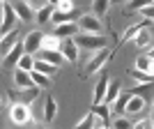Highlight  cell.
<instances>
[{
    "mask_svg": "<svg viewBox=\"0 0 154 129\" xmlns=\"http://www.w3.org/2000/svg\"><path fill=\"white\" fill-rule=\"evenodd\" d=\"M74 42H76V46L81 49V51H92V53H99L103 51V49H108V39L103 37V35H78V37H74Z\"/></svg>",
    "mask_w": 154,
    "mask_h": 129,
    "instance_id": "obj_1",
    "label": "cell"
},
{
    "mask_svg": "<svg viewBox=\"0 0 154 129\" xmlns=\"http://www.w3.org/2000/svg\"><path fill=\"white\" fill-rule=\"evenodd\" d=\"M110 55H113V49H103V51H99V53H92V58L85 64L83 76L88 78V76H92V74H99V71L106 67V62L110 60Z\"/></svg>",
    "mask_w": 154,
    "mask_h": 129,
    "instance_id": "obj_2",
    "label": "cell"
},
{
    "mask_svg": "<svg viewBox=\"0 0 154 129\" xmlns=\"http://www.w3.org/2000/svg\"><path fill=\"white\" fill-rule=\"evenodd\" d=\"M0 9H2V23H0V30H2V37H5V35L14 32V23L19 21V16H16V12H14V5H12V2H7V0L0 2Z\"/></svg>",
    "mask_w": 154,
    "mask_h": 129,
    "instance_id": "obj_3",
    "label": "cell"
},
{
    "mask_svg": "<svg viewBox=\"0 0 154 129\" xmlns=\"http://www.w3.org/2000/svg\"><path fill=\"white\" fill-rule=\"evenodd\" d=\"M78 28L83 35H103V26H101V19L94 16V14H83L78 19Z\"/></svg>",
    "mask_w": 154,
    "mask_h": 129,
    "instance_id": "obj_4",
    "label": "cell"
},
{
    "mask_svg": "<svg viewBox=\"0 0 154 129\" xmlns=\"http://www.w3.org/2000/svg\"><path fill=\"white\" fill-rule=\"evenodd\" d=\"M9 120H12L14 124H30L32 122V111L30 106H26V104H12L9 106Z\"/></svg>",
    "mask_w": 154,
    "mask_h": 129,
    "instance_id": "obj_5",
    "label": "cell"
},
{
    "mask_svg": "<svg viewBox=\"0 0 154 129\" xmlns=\"http://www.w3.org/2000/svg\"><path fill=\"white\" fill-rule=\"evenodd\" d=\"M42 42H44V32L42 30H32L26 35V39H23V49H26L28 55H35V53L42 51Z\"/></svg>",
    "mask_w": 154,
    "mask_h": 129,
    "instance_id": "obj_6",
    "label": "cell"
},
{
    "mask_svg": "<svg viewBox=\"0 0 154 129\" xmlns=\"http://www.w3.org/2000/svg\"><path fill=\"white\" fill-rule=\"evenodd\" d=\"M60 53L64 55V60H67L69 64H76L78 55H81V49L76 46V42H74V37H71V39H62V49H60Z\"/></svg>",
    "mask_w": 154,
    "mask_h": 129,
    "instance_id": "obj_7",
    "label": "cell"
},
{
    "mask_svg": "<svg viewBox=\"0 0 154 129\" xmlns=\"http://www.w3.org/2000/svg\"><path fill=\"white\" fill-rule=\"evenodd\" d=\"M108 85H110L108 74H101L99 83L94 85V92H92V106H99V104H103V99H106V92H108Z\"/></svg>",
    "mask_w": 154,
    "mask_h": 129,
    "instance_id": "obj_8",
    "label": "cell"
},
{
    "mask_svg": "<svg viewBox=\"0 0 154 129\" xmlns=\"http://www.w3.org/2000/svg\"><path fill=\"white\" fill-rule=\"evenodd\" d=\"M92 113H94L97 118V129H101V127H110V106H106V104H99V106H92Z\"/></svg>",
    "mask_w": 154,
    "mask_h": 129,
    "instance_id": "obj_9",
    "label": "cell"
},
{
    "mask_svg": "<svg viewBox=\"0 0 154 129\" xmlns=\"http://www.w3.org/2000/svg\"><path fill=\"white\" fill-rule=\"evenodd\" d=\"M14 5V12H16V16H19V21H23V23H30V21H35V16H37V12L30 7V2H12Z\"/></svg>",
    "mask_w": 154,
    "mask_h": 129,
    "instance_id": "obj_10",
    "label": "cell"
},
{
    "mask_svg": "<svg viewBox=\"0 0 154 129\" xmlns=\"http://www.w3.org/2000/svg\"><path fill=\"white\" fill-rule=\"evenodd\" d=\"M14 88L16 90H30V88H37V85L32 83V76L30 71H23V69H16L14 71Z\"/></svg>",
    "mask_w": 154,
    "mask_h": 129,
    "instance_id": "obj_11",
    "label": "cell"
},
{
    "mask_svg": "<svg viewBox=\"0 0 154 129\" xmlns=\"http://www.w3.org/2000/svg\"><path fill=\"white\" fill-rule=\"evenodd\" d=\"M23 55H26V49H23V44H16L12 49V51L7 53L5 58H2V67H14V64H16V67H19V62H21V58H23Z\"/></svg>",
    "mask_w": 154,
    "mask_h": 129,
    "instance_id": "obj_12",
    "label": "cell"
},
{
    "mask_svg": "<svg viewBox=\"0 0 154 129\" xmlns=\"http://www.w3.org/2000/svg\"><path fill=\"white\" fill-rule=\"evenodd\" d=\"M152 39H154L152 37V30H149V28H143V30L134 37L131 46H134V49H143V51H147L149 46H152Z\"/></svg>",
    "mask_w": 154,
    "mask_h": 129,
    "instance_id": "obj_13",
    "label": "cell"
},
{
    "mask_svg": "<svg viewBox=\"0 0 154 129\" xmlns=\"http://www.w3.org/2000/svg\"><path fill=\"white\" fill-rule=\"evenodd\" d=\"M134 97V92H122V95L117 97V102L110 106V113L115 118H120V115H127V106H129V99Z\"/></svg>",
    "mask_w": 154,
    "mask_h": 129,
    "instance_id": "obj_14",
    "label": "cell"
},
{
    "mask_svg": "<svg viewBox=\"0 0 154 129\" xmlns=\"http://www.w3.org/2000/svg\"><path fill=\"white\" fill-rule=\"evenodd\" d=\"M145 106H147V99H145L143 95H134L131 99H129L127 115H138V113H143V111H145Z\"/></svg>",
    "mask_w": 154,
    "mask_h": 129,
    "instance_id": "obj_15",
    "label": "cell"
},
{
    "mask_svg": "<svg viewBox=\"0 0 154 129\" xmlns=\"http://www.w3.org/2000/svg\"><path fill=\"white\" fill-rule=\"evenodd\" d=\"M62 49V39L53 32V35H44V42H42V51H60ZM39 51V53H42Z\"/></svg>",
    "mask_w": 154,
    "mask_h": 129,
    "instance_id": "obj_16",
    "label": "cell"
},
{
    "mask_svg": "<svg viewBox=\"0 0 154 129\" xmlns=\"http://www.w3.org/2000/svg\"><path fill=\"white\" fill-rule=\"evenodd\" d=\"M122 88H120V81H110V85H108V92H106V99H103V104L106 106H113V104L117 102V97L122 95Z\"/></svg>",
    "mask_w": 154,
    "mask_h": 129,
    "instance_id": "obj_17",
    "label": "cell"
},
{
    "mask_svg": "<svg viewBox=\"0 0 154 129\" xmlns=\"http://www.w3.org/2000/svg\"><path fill=\"white\" fill-rule=\"evenodd\" d=\"M39 58L46 60V62H51V64H55L58 69L67 62V60H64V55H62L60 51H42V53H39Z\"/></svg>",
    "mask_w": 154,
    "mask_h": 129,
    "instance_id": "obj_18",
    "label": "cell"
},
{
    "mask_svg": "<svg viewBox=\"0 0 154 129\" xmlns=\"http://www.w3.org/2000/svg\"><path fill=\"white\" fill-rule=\"evenodd\" d=\"M16 44H19V32H16V30L9 32V35H5V37H2V42H0V49H2V58H5V55L12 51Z\"/></svg>",
    "mask_w": 154,
    "mask_h": 129,
    "instance_id": "obj_19",
    "label": "cell"
},
{
    "mask_svg": "<svg viewBox=\"0 0 154 129\" xmlns=\"http://www.w3.org/2000/svg\"><path fill=\"white\" fill-rule=\"evenodd\" d=\"M58 115V102L55 97H46V104H44V120L46 122H53Z\"/></svg>",
    "mask_w": 154,
    "mask_h": 129,
    "instance_id": "obj_20",
    "label": "cell"
},
{
    "mask_svg": "<svg viewBox=\"0 0 154 129\" xmlns=\"http://www.w3.org/2000/svg\"><path fill=\"white\" fill-rule=\"evenodd\" d=\"M53 14H55V2H48L44 9H39V12H37L35 21H37L39 26H44V23H48V21L53 19Z\"/></svg>",
    "mask_w": 154,
    "mask_h": 129,
    "instance_id": "obj_21",
    "label": "cell"
},
{
    "mask_svg": "<svg viewBox=\"0 0 154 129\" xmlns=\"http://www.w3.org/2000/svg\"><path fill=\"white\" fill-rule=\"evenodd\" d=\"M35 71L44 74V76H53V74L58 71V67L51 64V62H46V60H42V58H37V60H35Z\"/></svg>",
    "mask_w": 154,
    "mask_h": 129,
    "instance_id": "obj_22",
    "label": "cell"
},
{
    "mask_svg": "<svg viewBox=\"0 0 154 129\" xmlns=\"http://www.w3.org/2000/svg\"><path fill=\"white\" fill-rule=\"evenodd\" d=\"M74 129H97V118H94V113L92 111H88L81 120L76 122V127Z\"/></svg>",
    "mask_w": 154,
    "mask_h": 129,
    "instance_id": "obj_23",
    "label": "cell"
},
{
    "mask_svg": "<svg viewBox=\"0 0 154 129\" xmlns=\"http://www.w3.org/2000/svg\"><path fill=\"white\" fill-rule=\"evenodd\" d=\"M39 99V88H30V90H21V99L19 104H26V106H30L32 102H37Z\"/></svg>",
    "mask_w": 154,
    "mask_h": 129,
    "instance_id": "obj_24",
    "label": "cell"
},
{
    "mask_svg": "<svg viewBox=\"0 0 154 129\" xmlns=\"http://www.w3.org/2000/svg\"><path fill=\"white\" fill-rule=\"evenodd\" d=\"M129 76L134 78V81H138L140 85H149V83L154 81V78L149 76V74H145V71H138L136 67H131V69H129Z\"/></svg>",
    "mask_w": 154,
    "mask_h": 129,
    "instance_id": "obj_25",
    "label": "cell"
},
{
    "mask_svg": "<svg viewBox=\"0 0 154 129\" xmlns=\"http://www.w3.org/2000/svg\"><path fill=\"white\" fill-rule=\"evenodd\" d=\"M152 60H154V58H149L147 53H140V55L136 58V69H138V71H145V74H149V67H152Z\"/></svg>",
    "mask_w": 154,
    "mask_h": 129,
    "instance_id": "obj_26",
    "label": "cell"
},
{
    "mask_svg": "<svg viewBox=\"0 0 154 129\" xmlns=\"http://www.w3.org/2000/svg\"><path fill=\"white\" fill-rule=\"evenodd\" d=\"M110 129H134V122L127 115H120L115 120H110Z\"/></svg>",
    "mask_w": 154,
    "mask_h": 129,
    "instance_id": "obj_27",
    "label": "cell"
},
{
    "mask_svg": "<svg viewBox=\"0 0 154 129\" xmlns=\"http://www.w3.org/2000/svg\"><path fill=\"white\" fill-rule=\"evenodd\" d=\"M30 76H32V83L37 85V88H48L51 85V76H44L39 71H30Z\"/></svg>",
    "mask_w": 154,
    "mask_h": 129,
    "instance_id": "obj_28",
    "label": "cell"
},
{
    "mask_svg": "<svg viewBox=\"0 0 154 129\" xmlns=\"http://www.w3.org/2000/svg\"><path fill=\"white\" fill-rule=\"evenodd\" d=\"M35 60L37 58H32V55H23V58H21V62H19V67H16V69H23V71H35Z\"/></svg>",
    "mask_w": 154,
    "mask_h": 129,
    "instance_id": "obj_29",
    "label": "cell"
},
{
    "mask_svg": "<svg viewBox=\"0 0 154 129\" xmlns=\"http://www.w3.org/2000/svg\"><path fill=\"white\" fill-rule=\"evenodd\" d=\"M92 9H94V16H99V14H106L110 9V2L108 0H94V2H92Z\"/></svg>",
    "mask_w": 154,
    "mask_h": 129,
    "instance_id": "obj_30",
    "label": "cell"
},
{
    "mask_svg": "<svg viewBox=\"0 0 154 129\" xmlns=\"http://www.w3.org/2000/svg\"><path fill=\"white\" fill-rule=\"evenodd\" d=\"M55 9H58V12H64V14H74L76 5H74L71 0H58V2H55Z\"/></svg>",
    "mask_w": 154,
    "mask_h": 129,
    "instance_id": "obj_31",
    "label": "cell"
},
{
    "mask_svg": "<svg viewBox=\"0 0 154 129\" xmlns=\"http://www.w3.org/2000/svg\"><path fill=\"white\" fill-rule=\"evenodd\" d=\"M138 14H140L143 19H147V21H154V2H145Z\"/></svg>",
    "mask_w": 154,
    "mask_h": 129,
    "instance_id": "obj_32",
    "label": "cell"
},
{
    "mask_svg": "<svg viewBox=\"0 0 154 129\" xmlns=\"http://www.w3.org/2000/svg\"><path fill=\"white\" fill-rule=\"evenodd\" d=\"M134 129H154V120L152 118H140L138 122H134Z\"/></svg>",
    "mask_w": 154,
    "mask_h": 129,
    "instance_id": "obj_33",
    "label": "cell"
},
{
    "mask_svg": "<svg viewBox=\"0 0 154 129\" xmlns=\"http://www.w3.org/2000/svg\"><path fill=\"white\" fill-rule=\"evenodd\" d=\"M140 7H143V2H138V0H131V2H124V14H136V9L140 12Z\"/></svg>",
    "mask_w": 154,
    "mask_h": 129,
    "instance_id": "obj_34",
    "label": "cell"
},
{
    "mask_svg": "<svg viewBox=\"0 0 154 129\" xmlns=\"http://www.w3.org/2000/svg\"><path fill=\"white\" fill-rule=\"evenodd\" d=\"M149 76L154 78V60H152V67H149Z\"/></svg>",
    "mask_w": 154,
    "mask_h": 129,
    "instance_id": "obj_35",
    "label": "cell"
},
{
    "mask_svg": "<svg viewBox=\"0 0 154 129\" xmlns=\"http://www.w3.org/2000/svg\"><path fill=\"white\" fill-rule=\"evenodd\" d=\"M152 120H154V104H152Z\"/></svg>",
    "mask_w": 154,
    "mask_h": 129,
    "instance_id": "obj_36",
    "label": "cell"
},
{
    "mask_svg": "<svg viewBox=\"0 0 154 129\" xmlns=\"http://www.w3.org/2000/svg\"><path fill=\"white\" fill-rule=\"evenodd\" d=\"M101 129H110V127H101Z\"/></svg>",
    "mask_w": 154,
    "mask_h": 129,
    "instance_id": "obj_37",
    "label": "cell"
}]
</instances>
